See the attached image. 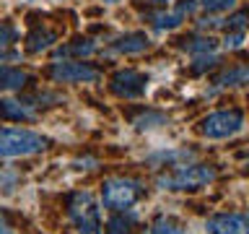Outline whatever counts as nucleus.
Wrapping results in <instances>:
<instances>
[{
	"instance_id": "obj_1",
	"label": "nucleus",
	"mask_w": 249,
	"mask_h": 234,
	"mask_svg": "<svg viewBox=\"0 0 249 234\" xmlns=\"http://www.w3.org/2000/svg\"><path fill=\"white\" fill-rule=\"evenodd\" d=\"M215 179V169L210 164H171L169 172L159 175V187L163 190H197Z\"/></svg>"
},
{
	"instance_id": "obj_2",
	"label": "nucleus",
	"mask_w": 249,
	"mask_h": 234,
	"mask_svg": "<svg viewBox=\"0 0 249 234\" xmlns=\"http://www.w3.org/2000/svg\"><path fill=\"white\" fill-rule=\"evenodd\" d=\"M50 146L42 133L26 128H0V159H18V156L39 154Z\"/></svg>"
},
{
	"instance_id": "obj_3",
	"label": "nucleus",
	"mask_w": 249,
	"mask_h": 234,
	"mask_svg": "<svg viewBox=\"0 0 249 234\" xmlns=\"http://www.w3.org/2000/svg\"><path fill=\"white\" fill-rule=\"evenodd\" d=\"M145 187L130 177H109L101 185V203L109 211H127L143 198Z\"/></svg>"
},
{
	"instance_id": "obj_4",
	"label": "nucleus",
	"mask_w": 249,
	"mask_h": 234,
	"mask_svg": "<svg viewBox=\"0 0 249 234\" xmlns=\"http://www.w3.org/2000/svg\"><path fill=\"white\" fill-rule=\"evenodd\" d=\"M241 128H244V115L239 109H221L200 122V133L205 138H231Z\"/></svg>"
},
{
	"instance_id": "obj_5",
	"label": "nucleus",
	"mask_w": 249,
	"mask_h": 234,
	"mask_svg": "<svg viewBox=\"0 0 249 234\" xmlns=\"http://www.w3.org/2000/svg\"><path fill=\"white\" fill-rule=\"evenodd\" d=\"M50 76L54 78L57 83H86V81H96L99 78V70L86 65V62H54Z\"/></svg>"
},
{
	"instance_id": "obj_6",
	"label": "nucleus",
	"mask_w": 249,
	"mask_h": 234,
	"mask_svg": "<svg viewBox=\"0 0 249 234\" xmlns=\"http://www.w3.org/2000/svg\"><path fill=\"white\" fill-rule=\"evenodd\" d=\"M148 89V76L138 73V70H120L112 78V91L122 99H138L143 97Z\"/></svg>"
},
{
	"instance_id": "obj_7",
	"label": "nucleus",
	"mask_w": 249,
	"mask_h": 234,
	"mask_svg": "<svg viewBox=\"0 0 249 234\" xmlns=\"http://www.w3.org/2000/svg\"><path fill=\"white\" fill-rule=\"evenodd\" d=\"M208 234H249V218L244 214H221L208 218Z\"/></svg>"
},
{
	"instance_id": "obj_8",
	"label": "nucleus",
	"mask_w": 249,
	"mask_h": 234,
	"mask_svg": "<svg viewBox=\"0 0 249 234\" xmlns=\"http://www.w3.org/2000/svg\"><path fill=\"white\" fill-rule=\"evenodd\" d=\"M68 214L75 224H83V221H93L99 218V206H96V198L91 193H75L68 203Z\"/></svg>"
},
{
	"instance_id": "obj_9",
	"label": "nucleus",
	"mask_w": 249,
	"mask_h": 234,
	"mask_svg": "<svg viewBox=\"0 0 249 234\" xmlns=\"http://www.w3.org/2000/svg\"><path fill=\"white\" fill-rule=\"evenodd\" d=\"M34 115H36V104H31V101H21V99L0 101V117L3 120L21 122V120H34Z\"/></svg>"
},
{
	"instance_id": "obj_10",
	"label": "nucleus",
	"mask_w": 249,
	"mask_h": 234,
	"mask_svg": "<svg viewBox=\"0 0 249 234\" xmlns=\"http://www.w3.org/2000/svg\"><path fill=\"white\" fill-rule=\"evenodd\" d=\"M148 47V37L140 34V31H132V34H124L120 37L117 42L112 44V52H120V55H135V52H143Z\"/></svg>"
},
{
	"instance_id": "obj_11",
	"label": "nucleus",
	"mask_w": 249,
	"mask_h": 234,
	"mask_svg": "<svg viewBox=\"0 0 249 234\" xmlns=\"http://www.w3.org/2000/svg\"><path fill=\"white\" fill-rule=\"evenodd\" d=\"M29 81V73H23L18 68L0 65V91H18Z\"/></svg>"
},
{
	"instance_id": "obj_12",
	"label": "nucleus",
	"mask_w": 249,
	"mask_h": 234,
	"mask_svg": "<svg viewBox=\"0 0 249 234\" xmlns=\"http://www.w3.org/2000/svg\"><path fill=\"white\" fill-rule=\"evenodd\" d=\"M135 221H138L135 211H117V214L107 221V234H130Z\"/></svg>"
},
{
	"instance_id": "obj_13",
	"label": "nucleus",
	"mask_w": 249,
	"mask_h": 234,
	"mask_svg": "<svg viewBox=\"0 0 249 234\" xmlns=\"http://www.w3.org/2000/svg\"><path fill=\"white\" fill-rule=\"evenodd\" d=\"M54 42H57V34H54L52 29H34L26 37V50L29 52H42V50H50Z\"/></svg>"
},
{
	"instance_id": "obj_14",
	"label": "nucleus",
	"mask_w": 249,
	"mask_h": 234,
	"mask_svg": "<svg viewBox=\"0 0 249 234\" xmlns=\"http://www.w3.org/2000/svg\"><path fill=\"white\" fill-rule=\"evenodd\" d=\"M93 50H96V44H93V42H89V39H83V42H81V39H78L75 44L60 47V50L54 52V60H60V58L65 60V58H73V55H81V58H83V55H91Z\"/></svg>"
},
{
	"instance_id": "obj_15",
	"label": "nucleus",
	"mask_w": 249,
	"mask_h": 234,
	"mask_svg": "<svg viewBox=\"0 0 249 234\" xmlns=\"http://www.w3.org/2000/svg\"><path fill=\"white\" fill-rule=\"evenodd\" d=\"M148 19L153 21V26L159 29V31H169V29H177L179 23L184 21V16L179 13V11H174V13H151Z\"/></svg>"
},
{
	"instance_id": "obj_16",
	"label": "nucleus",
	"mask_w": 249,
	"mask_h": 234,
	"mask_svg": "<svg viewBox=\"0 0 249 234\" xmlns=\"http://www.w3.org/2000/svg\"><path fill=\"white\" fill-rule=\"evenodd\" d=\"M151 234H187L182 229V224L174 221V218H169V216H161V218H156L153 226H151Z\"/></svg>"
},
{
	"instance_id": "obj_17",
	"label": "nucleus",
	"mask_w": 249,
	"mask_h": 234,
	"mask_svg": "<svg viewBox=\"0 0 249 234\" xmlns=\"http://www.w3.org/2000/svg\"><path fill=\"white\" fill-rule=\"evenodd\" d=\"M247 68H231V70H226V73L221 76V78H215V83L218 86H221V89H223V86H241V83H247Z\"/></svg>"
},
{
	"instance_id": "obj_18",
	"label": "nucleus",
	"mask_w": 249,
	"mask_h": 234,
	"mask_svg": "<svg viewBox=\"0 0 249 234\" xmlns=\"http://www.w3.org/2000/svg\"><path fill=\"white\" fill-rule=\"evenodd\" d=\"M132 125H135L138 130H148V128H156V125H166V117L161 112H143L140 117L132 120Z\"/></svg>"
},
{
	"instance_id": "obj_19",
	"label": "nucleus",
	"mask_w": 249,
	"mask_h": 234,
	"mask_svg": "<svg viewBox=\"0 0 249 234\" xmlns=\"http://www.w3.org/2000/svg\"><path fill=\"white\" fill-rule=\"evenodd\" d=\"M200 5L205 8L208 13H223L236 8V0H200Z\"/></svg>"
},
{
	"instance_id": "obj_20",
	"label": "nucleus",
	"mask_w": 249,
	"mask_h": 234,
	"mask_svg": "<svg viewBox=\"0 0 249 234\" xmlns=\"http://www.w3.org/2000/svg\"><path fill=\"white\" fill-rule=\"evenodd\" d=\"M184 47H187L190 52H202V55H210V52L215 50V42H213L210 37H202V39H192V42H190V44H184Z\"/></svg>"
},
{
	"instance_id": "obj_21",
	"label": "nucleus",
	"mask_w": 249,
	"mask_h": 234,
	"mask_svg": "<svg viewBox=\"0 0 249 234\" xmlns=\"http://www.w3.org/2000/svg\"><path fill=\"white\" fill-rule=\"evenodd\" d=\"M18 39V29L13 26V23H8V21H0V47H5V44H11Z\"/></svg>"
},
{
	"instance_id": "obj_22",
	"label": "nucleus",
	"mask_w": 249,
	"mask_h": 234,
	"mask_svg": "<svg viewBox=\"0 0 249 234\" xmlns=\"http://www.w3.org/2000/svg\"><path fill=\"white\" fill-rule=\"evenodd\" d=\"M241 44H244V29L231 31V34H226V39H223V47H226V50H239Z\"/></svg>"
},
{
	"instance_id": "obj_23",
	"label": "nucleus",
	"mask_w": 249,
	"mask_h": 234,
	"mask_svg": "<svg viewBox=\"0 0 249 234\" xmlns=\"http://www.w3.org/2000/svg\"><path fill=\"white\" fill-rule=\"evenodd\" d=\"M195 62H197V65H192V70H195V73H202V70H205V68L215 65V62H218V58H215L213 52H210V55H202V58H197Z\"/></svg>"
},
{
	"instance_id": "obj_24",
	"label": "nucleus",
	"mask_w": 249,
	"mask_h": 234,
	"mask_svg": "<svg viewBox=\"0 0 249 234\" xmlns=\"http://www.w3.org/2000/svg\"><path fill=\"white\" fill-rule=\"evenodd\" d=\"M78 234H101L99 218H93V221H83V224H78Z\"/></svg>"
},
{
	"instance_id": "obj_25",
	"label": "nucleus",
	"mask_w": 249,
	"mask_h": 234,
	"mask_svg": "<svg viewBox=\"0 0 249 234\" xmlns=\"http://www.w3.org/2000/svg\"><path fill=\"white\" fill-rule=\"evenodd\" d=\"M0 234H13V229H11V224H8V218L0 214Z\"/></svg>"
},
{
	"instance_id": "obj_26",
	"label": "nucleus",
	"mask_w": 249,
	"mask_h": 234,
	"mask_svg": "<svg viewBox=\"0 0 249 234\" xmlns=\"http://www.w3.org/2000/svg\"><path fill=\"white\" fill-rule=\"evenodd\" d=\"M153 3H166V0H153Z\"/></svg>"
},
{
	"instance_id": "obj_27",
	"label": "nucleus",
	"mask_w": 249,
	"mask_h": 234,
	"mask_svg": "<svg viewBox=\"0 0 249 234\" xmlns=\"http://www.w3.org/2000/svg\"><path fill=\"white\" fill-rule=\"evenodd\" d=\"M104 3H117V0H104Z\"/></svg>"
}]
</instances>
